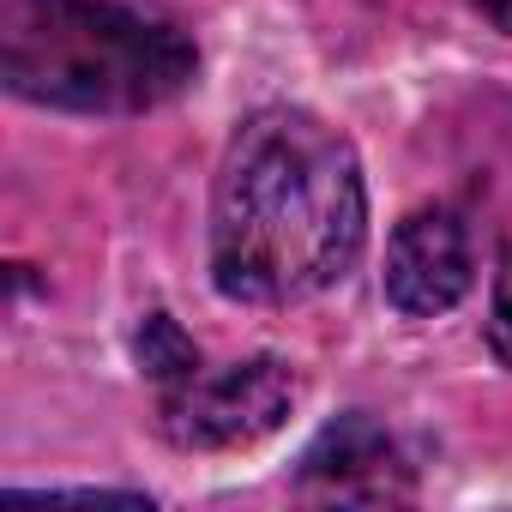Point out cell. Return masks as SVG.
<instances>
[{
  "label": "cell",
  "mask_w": 512,
  "mask_h": 512,
  "mask_svg": "<svg viewBox=\"0 0 512 512\" xmlns=\"http://www.w3.org/2000/svg\"><path fill=\"white\" fill-rule=\"evenodd\" d=\"M368 241L356 145L314 109L247 115L211 199V278L229 302H302L338 284Z\"/></svg>",
  "instance_id": "cell-1"
},
{
  "label": "cell",
  "mask_w": 512,
  "mask_h": 512,
  "mask_svg": "<svg viewBox=\"0 0 512 512\" xmlns=\"http://www.w3.org/2000/svg\"><path fill=\"white\" fill-rule=\"evenodd\" d=\"M193 43L115 0H7L0 73L31 103L79 115H139L193 79Z\"/></svg>",
  "instance_id": "cell-2"
},
{
  "label": "cell",
  "mask_w": 512,
  "mask_h": 512,
  "mask_svg": "<svg viewBox=\"0 0 512 512\" xmlns=\"http://www.w3.org/2000/svg\"><path fill=\"white\" fill-rule=\"evenodd\" d=\"M296 404V374L278 356H253L217 374H193L163 392V434L187 452H229L272 434Z\"/></svg>",
  "instance_id": "cell-3"
},
{
  "label": "cell",
  "mask_w": 512,
  "mask_h": 512,
  "mask_svg": "<svg viewBox=\"0 0 512 512\" xmlns=\"http://www.w3.org/2000/svg\"><path fill=\"white\" fill-rule=\"evenodd\" d=\"M464 290H470V241L458 211L446 205L410 211L386 241V302L410 320H434Z\"/></svg>",
  "instance_id": "cell-4"
},
{
  "label": "cell",
  "mask_w": 512,
  "mask_h": 512,
  "mask_svg": "<svg viewBox=\"0 0 512 512\" xmlns=\"http://www.w3.org/2000/svg\"><path fill=\"white\" fill-rule=\"evenodd\" d=\"M302 488L314 500H404L410 464L392 434L368 416H338L302 458Z\"/></svg>",
  "instance_id": "cell-5"
},
{
  "label": "cell",
  "mask_w": 512,
  "mask_h": 512,
  "mask_svg": "<svg viewBox=\"0 0 512 512\" xmlns=\"http://www.w3.org/2000/svg\"><path fill=\"white\" fill-rule=\"evenodd\" d=\"M139 362H145V374H151L163 392L199 374V350L187 344V332H181L169 314H151V320L139 326Z\"/></svg>",
  "instance_id": "cell-6"
},
{
  "label": "cell",
  "mask_w": 512,
  "mask_h": 512,
  "mask_svg": "<svg viewBox=\"0 0 512 512\" xmlns=\"http://www.w3.org/2000/svg\"><path fill=\"white\" fill-rule=\"evenodd\" d=\"M488 344L494 356L512 368V247L500 253V278H494V320H488Z\"/></svg>",
  "instance_id": "cell-7"
},
{
  "label": "cell",
  "mask_w": 512,
  "mask_h": 512,
  "mask_svg": "<svg viewBox=\"0 0 512 512\" xmlns=\"http://www.w3.org/2000/svg\"><path fill=\"white\" fill-rule=\"evenodd\" d=\"M476 7H482V13L506 31V37H512V0H476Z\"/></svg>",
  "instance_id": "cell-8"
}]
</instances>
